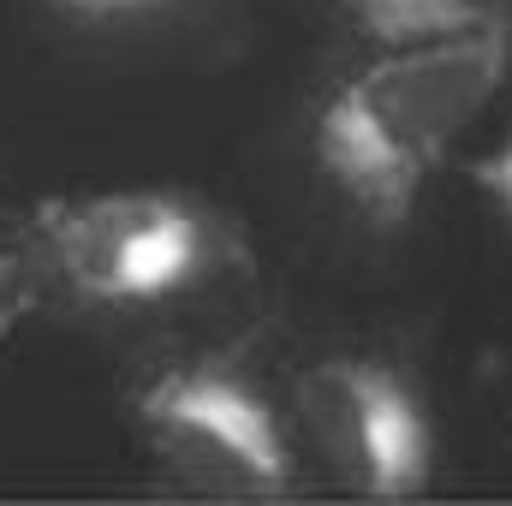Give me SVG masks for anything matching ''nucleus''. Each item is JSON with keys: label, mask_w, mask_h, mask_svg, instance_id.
Segmentation results:
<instances>
[{"label": "nucleus", "mask_w": 512, "mask_h": 506, "mask_svg": "<svg viewBox=\"0 0 512 506\" xmlns=\"http://www.w3.org/2000/svg\"><path fill=\"white\" fill-rule=\"evenodd\" d=\"M137 423L155 465L197 495L262 501V495H292L298 483L280 423L245 387V376L221 364H191L161 376L143 393Z\"/></svg>", "instance_id": "3"}, {"label": "nucleus", "mask_w": 512, "mask_h": 506, "mask_svg": "<svg viewBox=\"0 0 512 506\" xmlns=\"http://www.w3.org/2000/svg\"><path fill=\"white\" fill-rule=\"evenodd\" d=\"M477 179H483V185H489V191L512 209V137H507V149H501V155H489V161L477 167Z\"/></svg>", "instance_id": "6"}, {"label": "nucleus", "mask_w": 512, "mask_h": 506, "mask_svg": "<svg viewBox=\"0 0 512 506\" xmlns=\"http://www.w3.org/2000/svg\"><path fill=\"white\" fill-rule=\"evenodd\" d=\"M501 72L507 30L495 18H471L459 30L393 48L334 90L316 126V161L370 221L393 227L417 203L447 143L495 96Z\"/></svg>", "instance_id": "1"}, {"label": "nucleus", "mask_w": 512, "mask_h": 506, "mask_svg": "<svg viewBox=\"0 0 512 506\" xmlns=\"http://www.w3.org/2000/svg\"><path fill=\"white\" fill-rule=\"evenodd\" d=\"M48 262L78 298L96 304H149L203 280L215 262V227L203 209L161 191L72 197L36 215Z\"/></svg>", "instance_id": "2"}, {"label": "nucleus", "mask_w": 512, "mask_h": 506, "mask_svg": "<svg viewBox=\"0 0 512 506\" xmlns=\"http://www.w3.org/2000/svg\"><path fill=\"white\" fill-rule=\"evenodd\" d=\"M346 6H352V0H346Z\"/></svg>", "instance_id": "7"}, {"label": "nucleus", "mask_w": 512, "mask_h": 506, "mask_svg": "<svg viewBox=\"0 0 512 506\" xmlns=\"http://www.w3.org/2000/svg\"><path fill=\"white\" fill-rule=\"evenodd\" d=\"M298 423L322 471L370 501L429 483V423L411 387L376 358H322L298 376Z\"/></svg>", "instance_id": "4"}, {"label": "nucleus", "mask_w": 512, "mask_h": 506, "mask_svg": "<svg viewBox=\"0 0 512 506\" xmlns=\"http://www.w3.org/2000/svg\"><path fill=\"white\" fill-rule=\"evenodd\" d=\"M60 12L72 18H90V24H108V18H137V12H155L167 0H54Z\"/></svg>", "instance_id": "5"}]
</instances>
